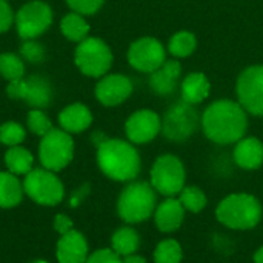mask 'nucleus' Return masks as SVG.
<instances>
[{
  "instance_id": "f257e3e1",
  "label": "nucleus",
  "mask_w": 263,
  "mask_h": 263,
  "mask_svg": "<svg viewBox=\"0 0 263 263\" xmlns=\"http://www.w3.org/2000/svg\"><path fill=\"white\" fill-rule=\"evenodd\" d=\"M248 116L239 102L217 100L211 103L202 116V129L205 136L217 145L237 143L245 137Z\"/></svg>"
},
{
  "instance_id": "f03ea898",
  "label": "nucleus",
  "mask_w": 263,
  "mask_h": 263,
  "mask_svg": "<svg viewBox=\"0 0 263 263\" xmlns=\"http://www.w3.org/2000/svg\"><path fill=\"white\" fill-rule=\"evenodd\" d=\"M97 165L108 179L125 183L136 180L142 170L139 151L122 139H106L97 146Z\"/></svg>"
},
{
  "instance_id": "7ed1b4c3",
  "label": "nucleus",
  "mask_w": 263,
  "mask_h": 263,
  "mask_svg": "<svg viewBox=\"0 0 263 263\" xmlns=\"http://www.w3.org/2000/svg\"><path fill=\"white\" fill-rule=\"evenodd\" d=\"M263 217L262 202L250 193H233L216 206V219L233 231L254 230Z\"/></svg>"
},
{
  "instance_id": "20e7f679",
  "label": "nucleus",
  "mask_w": 263,
  "mask_h": 263,
  "mask_svg": "<svg viewBox=\"0 0 263 263\" xmlns=\"http://www.w3.org/2000/svg\"><path fill=\"white\" fill-rule=\"evenodd\" d=\"M157 203V193L149 182L133 180L117 199V214L126 225L143 223L153 217Z\"/></svg>"
},
{
  "instance_id": "39448f33",
  "label": "nucleus",
  "mask_w": 263,
  "mask_h": 263,
  "mask_svg": "<svg viewBox=\"0 0 263 263\" xmlns=\"http://www.w3.org/2000/svg\"><path fill=\"white\" fill-rule=\"evenodd\" d=\"M149 183L163 197H177L186 185L183 162L174 154L159 156L149 171Z\"/></svg>"
},
{
  "instance_id": "423d86ee",
  "label": "nucleus",
  "mask_w": 263,
  "mask_h": 263,
  "mask_svg": "<svg viewBox=\"0 0 263 263\" xmlns=\"http://www.w3.org/2000/svg\"><path fill=\"white\" fill-rule=\"evenodd\" d=\"M112 59L111 48L99 37L88 35L77 43L74 51V63L77 69L91 79H100L108 74L112 66Z\"/></svg>"
},
{
  "instance_id": "0eeeda50",
  "label": "nucleus",
  "mask_w": 263,
  "mask_h": 263,
  "mask_svg": "<svg viewBox=\"0 0 263 263\" xmlns=\"http://www.w3.org/2000/svg\"><path fill=\"white\" fill-rule=\"evenodd\" d=\"M54 22V11L45 0H28L14 14V26L22 40L39 39Z\"/></svg>"
},
{
  "instance_id": "6e6552de",
  "label": "nucleus",
  "mask_w": 263,
  "mask_h": 263,
  "mask_svg": "<svg viewBox=\"0 0 263 263\" xmlns=\"http://www.w3.org/2000/svg\"><path fill=\"white\" fill-rule=\"evenodd\" d=\"M40 139L39 160L42 163V168L57 173L72 162L74 140L71 134H68L62 128H52Z\"/></svg>"
},
{
  "instance_id": "1a4fd4ad",
  "label": "nucleus",
  "mask_w": 263,
  "mask_h": 263,
  "mask_svg": "<svg viewBox=\"0 0 263 263\" xmlns=\"http://www.w3.org/2000/svg\"><path fill=\"white\" fill-rule=\"evenodd\" d=\"M23 191L31 200L45 206H55L65 196L62 180L46 168L31 170L23 179Z\"/></svg>"
},
{
  "instance_id": "9d476101",
  "label": "nucleus",
  "mask_w": 263,
  "mask_h": 263,
  "mask_svg": "<svg viewBox=\"0 0 263 263\" xmlns=\"http://www.w3.org/2000/svg\"><path fill=\"white\" fill-rule=\"evenodd\" d=\"M6 96L11 100H20L35 109H43L52 102L51 83L42 76H25L23 79L8 82Z\"/></svg>"
},
{
  "instance_id": "9b49d317",
  "label": "nucleus",
  "mask_w": 263,
  "mask_h": 263,
  "mask_svg": "<svg viewBox=\"0 0 263 263\" xmlns=\"http://www.w3.org/2000/svg\"><path fill=\"white\" fill-rule=\"evenodd\" d=\"M199 123H202V120L194 105L182 100L166 111L162 120V133L168 140L185 142L196 133Z\"/></svg>"
},
{
  "instance_id": "f8f14e48",
  "label": "nucleus",
  "mask_w": 263,
  "mask_h": 263,
  "mask_svg": "<svg viewBox=\"0 0 263 263\" xmlns=\"http://www.w3.org/2000/svg\"><path fill=\"white\" fill-rule=\"evenodd\" d=\"M236 92L247 112L263 117V65L250 66L239 76Z\"/></svg>"
},
{
  "instance_id": "ddd939ff",
  "label": "nucleus",
  "mask_w": 263,
  "mask_h": 263,
  "mask_svg": "<svg viewBox=\"0 0 263 263\" xmlns=\"http://www.w3.org/2000/svg\"><path fill=\"white\" fill-rule=\"evenodd\" d=\"M166 60L163 45L154 37H142L128 49L129 65L140 72H154Z\"/></svg>"
},
{
  "instance_id": "4468645a",
  "label": "nucleus",
  "mask_w": 263,
  "mask_h": 263,
  "mask_svg": "<svg viewBox=\"0 0 263 263\" xmlns=\"http://www.w3.org/2000/svg\"><path fill=\"white\" fill-rule=\"evenodd\" d=\"M162 133V119L151 109H139L133 112L125 123V134L133 145H145L153 142Z\"/></svg>"
},
{
  "instance_id": "2eb2a0df",
  "label": "nucleus",
  "mask_w": 263,
  "mask_h": 263,
  "mask_svg": "<svg viewBox=\"0 0 263 263\" xmlns=\"http://www.w3.org/2000/svg\"><path fill=\"white\" fill-rule=\"evenodd\" d=\"M133 94V82L123 74H105L99 79L94 96L103 106H117Z\"/></svg>"
},
{
  "instance_id": "dca6fc26",
  "label": "nucleus",
  "mask_w": 263,
  "mask_h": 263,
  "mask_svg": "<svg viewBox=\"0 0 263 263\" xmlns=\"http://www.w3.org/2000/svg\"><path fill=\"white\" fill-rule=\"evenodd\" d=\"M185 216L186 211L177 197H165L162 202L157 203L153 219L156 228L162 234H173L182 228Z\"/></svg>"
},
{
  "instance_id": "f3484780",
  "label": "nucleus",
  "mask_w": 263,
  "mask_h": 263,
  "mask_svg": "<svg viewBox=\"0 0 263 263\" xmlns=\"http://www.w3.org/2000/svg\"><path fill=\"white\" fill-rule=\"evenodd\" d=\"M88 256V242L82 233L71 230L60 236L55 247V257L59 263H85Z\"/></svg>"
},
{
  "instance_id": "a211bd4d",
  "label": "nucleus",
  "mask_w": 263,
  "mask_h": 263,
  "mask_svg": "<svg viewBox=\"0 0 263 263\" xmlns=\"http://www.w3.org/2000/svg\"><path fill=\"white\" fill-rule=\"evenodd\" d=\"M233 159L245 171L259 170L263 165V143L256 137H242L234 146Z\"/></svg>"
},
{
  "instance_id": "6ab92c4d",
  "label": "nucleus",
  "mask_w": 263,
  "mask_h": 263,
  "mask_svg": "<svg viewBox=\"0 0 263 263\" xmlns=\"http://www.w3.org/2000/svg\"><path fill=\"white\" fill-rule=\"evenodd\" d=\"M59 125L63 131H66L68 134H80L83 131H86L91 123H92V112L91 109L83 105V103H71L68 106H65L59 117Z\"/></svg>"
},
{
  "instance_id": "aec40b11",
  "label": "nucleus",
  "mask_w": 263,
  "mask_h": 263,
  "mask_svg": "<svg viewBox=\"0 0 263 263\" xmlns=\"http://www.w3.org/2000/svg\"><path fill=\"white\" fill-rule=\"evenodd\" d=\"M182 66L176 60H165L154 72L149 76V86L159 96H170L176 91L177 82L180 79Z\"/></svg>"
},
{
  "instance_id": "412c9836",
  "label": "nucleus",
  "mask_w": 263,
  "mask_h": 263,
  "mask_svg": "<svg viewBox=\"0 0 263 263\" xmlns=\"http://www.w3.org/2000/svg\"><path fill=\"white\" fill-rule=\"evenodd\" d=\"M210 80L202 72H191L182 83V100L191 105L203 102L210 96Z\"/></svg>"
},
{
  "instance_id": "4be33fe9",
  "label": "nucleus",
  "mask_w": 263,
  "mask_h": 263,
  "mask_svg": "<svg viewBox=\"0 0 263 263\" xmlns=\"http://www.w3.org/2000/svg\"><path fill=\"white\" fill-rule=\"evenodd\" d=\"M140 243H142L140 234L131 225L120 227L111 236V250L116 251L120 257L137 253Z\"/></svg>"
},
{
  "instance_id": "5701e85b",
  "label": "nucleus",
  "mask_w": 263,
  "mask_h": 263,
  "mask_svg": "<svg viewBox=\"0 0 263 263\" xmlns=\"http://www.w3.org/2000/svg\"><path fill=\"white\" fill-rule=\"evenodd\" d=\"M23 183L9 171H0V208H14L22 202Z\"/></svg>"
},
{
  "instance_id": "b1692460",
  "label": "nucleus",
  "mask_w": 263,
  "mask_h": 263,
  "mask_svg": "<svg viewBox=\"0 0 263 263\" xmlns=\"http://www.w3.org/2000/svg\"><path fill=\"white\" fill-rule=\"evenodd\" d=\"M89 23L85 15L79 12H68L60 20V32L62 35L74 43H80L89 35Z\"/></svg>"
},
{
  "instance_id": "393cba45",
  "label": "nucleus",
  "mask_w": 263,
  "mask_h": 263,
  "mask_svg": "<svg viewBox=\"0 0 263 263\" xmlns=\"http://www.w3.org/2000/svg\"><path fill=\"white\" fill-rule=\"evenodd\" d=\"M5 165L14 176H26L34 170V156L22 145L11 146L5 153Z\"/></svg>"
},
{
  "instance_id": "a878e982",
  "label": "nucleus",
  "mask_w": 263,
  "mask_h": 263,
  "mask_svg": "<svg viewBox=\"0 0 263 263\" xmlns=\"http://www.w3.org/2000/svg\"><path fill=\"white\" fill-rule=\"evenodd\" d=\"M177 199L180 200L185 211L191 214H199L208 206V197L205 191L196 185H185V188L179 193Z\"/></svg>"
},
{
  "instance_id": "bb28decb",
  "label": "nucleus",
  "mask_w": 263,
  "mask_h": 263,
  "mask_svg": "<svg viewBox=\"0 0 263 263\" xmlns=\"http://www.w3.org/2000/svg\"><path fill=\"white\" fill-rule=\"evenodd\" d=\"M153 260L154 263H182L183 248L173 237L163 239L156 245L153 253Z\"/></svg>"
},
{
  "instance_id": "cd10ccee",
  "label": "nucleus",
  "mask_w": 263,
  "mask_h": 263,
  "mask_svg": "<svg viewBox=\"0 0 263 263\" xmlns=\"http://www.w3.org/2000/svg\"><path fill=\"white\" fill-rule=\"evenodd\" d=\"M26 72L25 60L20 54L15 52H2L0 54V76L6 82H14L23 79Z\"/></svg>"
},
{
  "instance_id": "c85d7f7f",
  "label": "nucleus",
  "mask_w": 263,
  "mask_h": 263,
  "mask_svg": "<svg viewBox=\"0 0 263 263\" xmlns=\"http://www.w3.org/2000/svg\"><path fill=\"white\" fill-rule=\"evenodd\" d=\"M196 46H197V40L194 34L188 31H180L171 37L168 49L176 57H188L194 52Z\"/></svg>"
},
{
  "instance_id": "c756f323",
  "label": "nucleus",
  "mask_w": 263,
  "mask_h": 263,
  "mask_svg": "<svg viewBox=\"0 0 263 263\" xmlns=\"http://www.w3.org/2000/svg\"><path fill=\"white\" fill-rule=\"evenodd\" d=\"M26 139V129L22 123L15 120H8L0 125V143L6 145L8 148L22 145Z\"/></svg>"
},
{
  "instance_id": "7c9ffc66",
  "label": "nucleus",
  "mask_w": 263,
  "mask_h": 263,
  "mask_svg": "<svg viewBox=\"0 0 263 263\" xmlns=\"http://www.w3.org/2000/svg\"><path fill=\"white\" fill-rule=\"evenodd\" d=\"M26 126H28V129L32 134H35L39 137H43L45 134H48L54 128L51 119L42 109H35V108H32L28 112V116H26Z\"/></svg>"
},
{
  "instance_id": "2f4dec72",
  "label": "nucleus",
  "mask_w": 263,
  "mask_h": 263,
  "mask_svg": "<svg viewBox=\"0 0 263 263\" xmlns=\"http://www.w3.org/2000/svg\"><path fill=\"white\" fill-rule=\"evenodd\" d=\"M20 57L32 65L42 63L46 57V51L45 46L37 40V39H29V40H22L20 45V51H18Z\"/></svg>"
},
{
  "instance_id": "473e14b6",
  "label": "nucleus",
  "mask_w": 263,
  "mask_h": 263,
  "mask_svg": "<svg viewBox=\"0 0 263 263\" xmlns=\"http://www.w3.org/2000/svg\"><path fill=\"white\" fill-rule=\"evenodd\" d=\"M65 2L71 11L79 12L85 17L94 15L96 12H99L105 3V0H65Z\"/></svg>"
},
{
  "instance_id": "72a5a7b5",
  "label": "nucleus",
  "mask_w": 263,
  "mask_h": 263,
  "mask_svg": "<svg viewBox=\"0 0 263 263\" xmlns=\"http://www.w3.org/2000/svg\"><path fill=\"white\" fill-rule=\"evenodd\" d=\"M85 263H122V257L111 248H100L91 253Z\"/></svg>"
},
{
  "instance_id": "f704fd0d",
  "label": "nucleus",
  "mask_w": 263,
  "mask_h": 263,
  "mask_svg": "<svg viewBox=\"0 0 263 263\" xmlns=\"http://www.w3.org/2000/svg\"><path fill=\"white\" fill-rule=\"evenodd\" d=\"M14 11L8 0H0V34H5L14 25Z\"/></svg>"
},
{
  "instance_id": "c9c22d12",
  "label": "nucleus",
  "mask_w": 263,
  "mask_h": 263,
  "mask_svg": "<svg viewBox=\"0 0 263 263\" xmlns=\"http://www.w3.org/2000/svg\"><path fill=\"white\" fill-rule=\"evenodd\" d=\"M54 230L60 236H63V234L69 233L71 230H74L72 228V220L66 214H57L55 219H54Z\"/></svg>"
},
{
  "instance_id": "e433bc0d",
  "label": "nucleus",
  "mask_w": 263,
  "mask_h": 263,
  "mask_svg": "<svg viewBox=\"0 0 263 263\" xmlns=\"http://www.w3.org/2000/svg\"><path fill=\"white\" fill-rule=\"evenodd\" d=\"M122 263H148V262H146V259H145L143 256H140V254L134 253V254H129V256L122 257Z\"/></svg>"
},
{
  "instance_id": "4c0bfd02",
  "label": "nucleus",
  "mask_w": 263,
  "mask_h": 263,
  "mask_svg": "<svg viewBox=\"0 0 263 263\" xmlns=\"http://www.w3.org/2000/svg\"><path fill=\"white\" fill-rule=\"evenodd\" d=\"M253 262L254 263H263V247L257 248L254 251V256H253Z\"/></svg>"
},
{
  "instance_id": "58836bf2",
  "label": "nucleus",
  "mask_w": 263,
  "mask_h": 263,
  "mask_svg": "<svg viewBox=\"0 0 263 263\" xmlns=\"http://www.w3.org/2000/svg\"><path fill=\"white\" fill-rule=\"evenodd\" d=\"M29 263H48V262H45V260H32V262H29Z\"/></svg>"
},
{
  "instance_id": "ea45409f",
  "label": "nucleus",
  "mask_w": 263,
  "mask_h": 263,
  "mask_svg": "<svg viewBox=\"0 0 263 263\" xmlns=\"http://www.w3.org/2000/svg\"><path fill=\"white\" fill-rule=\"evenodd\" d=\"M8 2H11V0H8Z\"/></svg>"
}]
</instances>
